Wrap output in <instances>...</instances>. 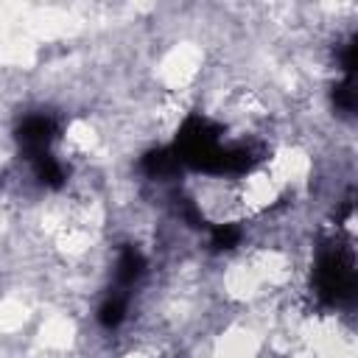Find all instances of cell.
Masks as SVG:
<instances>
[{"mask_svg":"<svg viewBox=\"0 0 358 358\" xmlns=\"http://www.w3.org/2000/svg\"><path fill=\"white\" fill-rule=\"evenodd\" d=\"M173 151L182 165L204 173H241L252 165V154L246 148L218 145V129L201 115H193L179 126Z\"/></svg>","mask_w":358,"mask_h":358,"instance_id":"1","label":"cell"},{"mask_svg":"<svg viewBox=\"0 0 358 358\" xmlns=\"http://www.w3.org/2000/svg\"><path fill=\"white\" fill-rule=\"evenodd\" d=\"M316 291L324 302L350 299L355 291V268L341 249H324L316 263Z\"/></svg>","mask_w":358,"mask_h":358,"instance_id":"2","label":"cell"},{"mask_svg":"<svg viewBox=\"0 0 358 358\" xmlns=\"http://www.w3.org/2000/svg\"><path fill=\"white\" fill-rule=\"evenodd\" d=\"M56 120L48 117V115H31L20 123L17 129V140L22 145V151L34 159L39 154H48V145L56 140Z\"/></svg>","mask_w":358,"mask_h":358,"instance_id":"3","label":"cell"},{"mask_svg":"<svg viewBox=\"0 0 358 358\" xmlns=\"http://www.w3.org/2000/svg\"><path fill=\"white\" fill-rule=\"evenodd\" d=\"M179 168H182V162H179V157H176L173 148H154V151H148V154L143 157V171H145L151 179H168V176H173Z\"/></svg>","mask_w":358,"mask_h":358,"instance_id":"4","label":"cell"},{"mask_svg":"<svg viewBox=\"0 0 358 358\" xmlns=\"http://www.w3.org/2000/svg\"><path fill=\"white\" fill-rule=\"evenodd\" d=\"M145 268V257L134 249V246H126L117 257V280L120 282H134Z\"/></svg>","mask_w":358,"mask_h":358,"instance_id":"5","label":"cell"},{"mask_svg":"<svg viewBox=\"0 0 358 358\" xmlns=\"http://www.w3.org/2000/svg\"><path fill=\"white\" fill-rule=\"evenodd\" d=\"M34 171H36V179L42 185H48V187H62V182H64V171L50 154L34 157Z\"/></svg>","mask_w":358,"mask_h":358,"instance_id":"6","label":"cell"},{"mask_svg":"<svg viewBox=\"0 0 358 358\" xmlns=\"http://www.w3.org/2000/svg\"><path fill=\"white\" fill-rule=\"evenodd\" d=\"M123 316H126V302H123L120 296L103 302V308H101V313H98V319H101L103 327H117V324L123 322Z\"/></svg>","mask_w":358,"mask_h":358,"instance_id":"7","label":"cell"},{"mask_svg":"<svg viewBox=\"0 0 358 358\" xmlns=\"http://www.w3.org/2000/svg\"><path fill=\"white\" fill-rule=\"evenodd\" d=\"M333 101L338 109L344 112H352L355 109V84H352V76H347L336 90H333Z\"/></svg>","mask_w":358,"mask_h":358,"instance_id":"8","label":"cell"},{"mask_svg":"<svg viewBox=\"0 0 358 358\" xmlns=\"http://www.w3.org/2000/svg\"><path fill=\"white\" fill-rule=\"evenodd\" d=\"M241 241V229L235 224H221L213 229V246L215 249H232Z\"/></svg>","mask_w":358,"mask_h":358,"instance_id":"9","label":"cell"},{"mask_svg":"<svg viewBox=\"0 0 358 358\" xmlns=\"http://www.w3.org/2000/svg\"><path fill=\"white\" fill-rule=\"evenodd\" d=\"M355 53H358V42L352 39V42L344 48V56H341V64H344L347 76H352V73H355Z\"/></svg>","mask_w":358,"mask_h":358,"instance_id":"10","label":"cell"}]
</instances>
